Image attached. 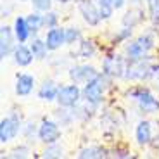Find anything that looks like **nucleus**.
<instances>
[{"label": "nucleus", "mask_w": 159, "mask_h": 159, "mask_svg": "<svg viewBox=\"0 0 159 159\" xmlns=\"http://www.w3.org/2000/svg\"><path fill=\"white\" fill-rule=\"evenodd\" d=\"M21 128H23V123H21V118L17 114L12 112V114L5 116L0 121V142L2 143L12 142L21 133Z\"/></svg>", "instance_id": "7"}, {"label": "nucleus", "mask_w": 159, "mask_h": 159, "mask_svg": "<svg viewBox=\"0 0 159 159\" xmlns=\"http://www.w3.org/2000/svg\"><path fill=\"white\" fill-rule=\"evenodd\" d=\"M26 21H28V26H30V30H31L33 36H36L45 28L43 12H40V11H33L31 14H28V16H26Z\"/></svg>", "instance_id": "21"}, {"label": "nucleus", "mask_w": 159, "mask_h": 159, "mask_svg": "<svg viewBox=\"0 0 159 159\" xmlns=\"http://www.w3.org/2000/svg\"><path fill=\"white\" fill-rule=\"evenodd\" d=\"M147 11H149L152 23L157 24L159 23V0H147Z\"/></svg>", "instance_id": "30"}, {"label": "nucleus", "mask_w": 159, "mask_h": 159, "mask_svg": "<svg viewBox=\"0 0 159 159\" xmlns=\"http://www.w3.org/2000/svg\"><path fill=\"white\" fill-rule=\"evenodd\" d=\"M131 35H133L131 28H126V26H123V28L118 31V35H114V43H123V42H126V40L131 38Z\"/></svg>", "instance_id": "32"}, {"label": "nucleus", "mask_w": 159, "mask_h": 159, "mask_svg": "<svg viewBox=\"0 0 159 159\" xmlns=\"http://www.w3.org/2000/svg\"><path fill=\"white\" fill-rule=\"evenodd\" d=\"M35 87H36V80L33 75H30V73H19L16 76V87H14V90H16L17 97L31 95Z\"/></svg>", "instance_id": "12"}, {"label": "nucleus", "mask_w": 159, "mask_h": 159, "mask_svg": "<svg viewBox=\"0 0 159 159\" xmlns=\"http://www.w3.org/2000/svg\"><path fill=\"white\" fill-rule=\"evenodd\" d=\"M19 2H31V0H19Z\"/></svg>", "instance_id": "37"}, {"label": "nucleus", "mask_w": 159, "mask_h": 159, "mask_svg": "<svg viewBox=\"0 0 159 159\" xmlns=\"http://www.w3.org/2000/svg\"><path fill=\"white\" fill-rule=\"evenodd\" d=\"M109 151L102 145H87L78 152L80 159H100V157H107Z\"/></svg>", "instance_id": "19"}, {"label": "nucleus", "mask_w": 159, "mask_h": 159, "mask_svg": "<svg viewBox=\"0 0 159 159\" xmlns=\"http://www.w3.org/2000/svg\"><path fill=\"white\" fill-rule=\"evenodd\" d=\"M154 64L151 56L140 57V59H130L126 66L123 80L125 81H143V80L154 78Z\"/></svg>", "instance_id": "2"}, {"label": "nucleus", "mask_w": 159, "mask_h": 159, "mask_svg": "<svg viewBox=\"0 0 159 159\" xmlns=\"http://www.w3.org/2000/svg\"><path fill=\"white\" fill-rule=\"evenodd\" d=\"M21 135H23L26 140H31L33 137H38V125L33 123V121L24 123L23 128H21Z\"/></svg>", "instance_id": "27"}, {"label": "nucleus", "mask_w": 159, "mask_h": 159, "mask_svg": "<svg viewBox=\"0 0 159 159\" xmlns=\"http://www.w3.org/2000/svg\"><path fill=\"white\" fill-rule=\"evenodd\" d=\"M143 21V9L142 7H133L128 12H125V16L121 17V26H126V28H135Z\"/></svg>", "instance_id": "18"}, {"label": "nucleus", "mask_w": 159, "mask_h": 159, "mask_svg": "<svg viewBox=\"0 0 159 159\" xmlns=\"http://www.w3.org/2000/svg\"><path fill=\"white\" fill-rule=\"evenodd\" d=\"M66 31V45H75V43H80L83 35H81V30L76 28V26H69V28H64Z\"/></svg>", "instance_id": "25"}, {"label": "nucleus", "mask_w": 159, "mask_h": 159, "mask_svg": "<svg viewBox=\"0 0 159 159\" xmlns=\"http://www.w3.org/2000/svg\"><path fill=\"white\" fill-rule=\"evenodd\" d=\"M76 7H78V12L81 19L92 26V28H95L99 26L102 17H100V12H99V5H97L95 0H76Z\"/></svg>", "instance_id": "9"}, {"label": "nucleus", "mask_w": 159, "mask_h": 159, "mask_svg": "<svg viewBox=\"0 0 159 159\" xmlns=\"http://www.w3.org/2000/svg\"><path fill=\"white\" fill-rule=\"evenodd\" d=\"M62 156H64V147L61 145L59 142L47 143V147H45V149H43V152H42V157H45V159L62 157Z\"/></svg>", "instance_id": "24"}, {"label": "nucleus", "mask_w": 159, "mask_h": 159, "mask_svg": "<svg viewBox=\"0 0 159 159\" xmlns=\"http://www.w3.org/2000/svg\"><path fill=\"white\" fill-rule=\"evenodd\" d=\"M97 5H99V12H100V17H102V21H107L112 17V14H114V9L111 7L109 4H106V2H102V0H95Z\"/></svg>", "instance_id": "29"}, {"label": "nucleus", "mask_w": 159, "mask_h": 159, "mask_svg": "<svg viewBox=\"0 0 159 159\" xmlns=\"http://www.w3.org/2000/svg\"><path fill=\"white\" fill-rule=\"evenodd\" d=\"M61 135H62V130H61V125L57 123L56 119H47L43 118L38 125V137L36 139L42 143H54L59 142Z\"/></svg>", "instance_id": "8"}, {"label": "nucleus", "mask_w": 159, "mask_h": 159, "mask_svg": "<svg viewBox=\"0 0 159 159\" xmlns=\"http://www.w3.org/2000/svg\"><path fill=\"white\" fill-rule=\"evenodd\" d=\"M45 42H47V47L50 52L59 50L62 45H66V31L61 26H56V28H50L45 35Z\"/></svg>", "instance_id": "14"}, {"label": "nucleus", "mask_w": 159, "mask_h": 159, "mask_svg": "<svg viewBox=\"0 0 159 159\" xmlns=\"http://www.w3.org/2000/svg\"><path fill=\"white\" fill-rule=\"evenodd\" d=\"M56 0H31L30 4L33 5L35 11H40V12H47L52 9V4H54Z\"/></svg>", "instance_id": "31"}, {"label": "nucleus", "mask_w": 159, "mask_h": 159, "mask_svg": "<svg viewBox=\"0 0 159 159\" xmlns=\"http://www.w3.org/2000/svg\"><path fill=\"white\" fill-rule=\"evenodd\" d=\"M83 100V92L81 88L78 87V83H69V85H62L59 88V93H57V106L61 107H68V109H73L75 106H78L80 102Z\"/></svg>", "instance_id": "6"}, {"label": "nucleus", "mask_w": 159, "mask_h": 159, "mask_svg": "<svg viewBox=\"0 0 159 159\" xmlns=\"http://www.w3.org/2000/svg\"><path fill=\"white\" fill-rule=\"evenodd\" d=\"M43 19H45V28L47 30L59 26V14H57L56 11H52V9L47 12H43Z\"/></svg>", "instance_id": "28"}, {"label": "nucleus", "mask_w": 159, "mask_h": 159, "mask_svg": "<svg viewBox=\"0 0 159 159\" xmlns=\"http://www.w3.org/2000/svg\"><path fill=\"white\" fill-rule=\"evenodd\" d=\"M12 59H14V64L19 66V68H28L31 66L33 61H35V56L31 52V47L24 43H17L14 52H12Z\"/></svg>", "instance_id": "13"}, {"label": "nucleus", "mask_w": 159, "mask_h": 159, "mask_svg": "<svg viewBox=\"0 0 159 159\" xmlns=\"http://www.w3.org/2000/svg\"><path fill=\"white\" fill-rule=\"evenodd\" d=\"M30 154H31L30 147L28 145H24V143H21V145H16L14 149H11L7 156L12 157V159H24V157H30Z\"/></svg>", "instance_id": "26"}, {"label": "nucleus", "mask_w": 159, "mask_h": 159, "mask_svg": "<svg viewBox=\"0 0 159 159\" xmlns=\"http://www.w3.org/2000/svg\"><path fill=\"white\" fill-rule=\"evenodd\" d=\"M156 90L159 92V81H157V83H156Z\"/></svg>", "instance_id": "36"}, {"label": "nucleus", "mask_w": 159, "mask_h": 159, "mask_svg": "<svg viewBox=\"0 0 159 159\" xmlns=\"http://www.w3.org/2000/svg\"><path fill=\"white\" fill-rule=\"evenodd\" d=\"M135 140L139 145H147L152 142V123L147 119H140L135 126Z\"/></svg>", "instance_id": "16"}, {"label": "nucleus", "mask_w": 159, "mask_h": 159, "mask_svg": "<svg viewBox=\"0 0 159 159\" xmlns=\"http://www.w3.org/2000/svg\"><path fill=\"white\" fill-rule=\"evenodd\" d=\"M102 2H106V4H109L114 11H121V9L126 5V0H102Z\"/></svg>", "instance_id": "33"}, {"label": "nucleus", "mask_w": 159, "mask_h": 159, "mask_svg": "<svg viewBox=\"0 0 159 159\" xmlns=\"http://www.w3.org/2000/svg\"><path fill=\"white\" fill-rule=\"evenodd\" d=\"M57 4H61V5H66L68 2H71V0H56Z\"/></svg>", "instance_id": "35"}, {"label": "nucleus", "mask_w": 159, "mask_h": 159, "mask_svg": "<svg viewBox=\"0 0 159 159\" xmlns=\"http://www.w3.org/2000/svg\"><path fill=\"white\" fill-rule=\"evenodd\" d=\"M30 47H31V52H33V56H35V59H38V61H43L48 56V52H50L47 47L45 38H40L38 35L30 40Z\"/></svg>", "instance_id": "20"}, {"label": "nucleus", "mask_w": 159, "mask_h": 159, "mask_svg": "<svg viewBox=\"0 0 159 159\" xmlns=\"http://www.w3.org/2000/svg\"><path fill=\"white\" fill-rule=\"evenodd\" d=\"M114 154L112 156H116V157H130V151L128 149H114Z\"/></svg>", "instance_id": "34"}, {"label": "nucleus", "mask_w": 159, "mask_h": 159, "mask_svg": "<svg viewBox=\"0 0 159 159\" xmlns=\"http://www.w3.org/2000/svg\"><path fill=\"white\" fill-rule=\"evenodd\" d=\"M128 57L119 56V54H107L102 59V73L107 75L109 78H121L123 80L128 66Z\"/></svg>", "instance_id": "5"}, {"label": "nucleus", "mask_w": 159, "mask_h": 159, "mask_svg": "<svg viewBox=\"0 0 159 159\" xmlns=\"http://www.w3.org/2000/svg\"><path fill=\"white\" fill-rule=\"evenodd\" d=\"M54 118H56V121L61 125V126H69V125L75 121V114H73V111H69L68 107H61L56 111V114H54Z\"/></svg>", "instance_id": "23"}, {"label": "nucleus", "mask_w": 159, "mask_h": 159, "mask_svg": "<svg viewBox=\"0 0 159 159\" xmlns=\"http://www.w3.org/2000/svg\"><path fill=\"white\" fill-rule=\"evenodd\" d=\"M128 97L137 102V107L143 114H157L159 112V99L152 95L147 87H133L128 90Z\"/></svg>", "instance_id": "3"}, {"label": "nucleus", "mask_w": 159, "mask_h": 159, "mask_svg": "<svg viewBox=\"0 0 159 159\" xmlns=\"http://www.w3.org/2000/svg\"><path fill=\"white\" fill-rule=\"evenodd\" d=\"M95 54H97L95 42H93L92 38H81L80 48H78V56L81 57V59H92Z\"/></svg>", "instance_id": "22"}, {"label": "nucleus", "mask_w": 159, "mask_h": 159, "mask_svg": "<svg viewBox=\"0 0 159 159\" xmlns=\"http://www.w3.org/2000/svg\"><path fill=\"white\" fill-rule=\"evenodd\" d=\"M59 88L61 87L54 81V80H45L38 88V99L43 100V102H54V100L57 99Z\"/></svg>", "instance_id": "17"}, {"label": "nucleus", "mask_w": 159, "mask_h": 159, "mask_svg": "<svg viewBox=\"0 0 159 159\" xmlns=\"http://www.w3.org/2000/svg\"><path fill=\"white\" fill-rule=\"evenodd\" d=\"M97 75H99V71L92 64H75L68 71L69 80H71L73 83H78V85H85L92 78H95Z\"/></svg>", "instance_id": "10"}, {"label": "nucleus", "mask_w": 159, "mask_h": 159, "mask_svg": "<svg viewBox=\"0 0 159 159\" xmlns=\"http://www.w3.org/2000/svg\"><path fill=\"white\" fill-rule=\"evenodd\" d=\"M12 28H14V33H16V38H17V43H26L28 40L33 38V33L28 26V21L24 16H17L14 19V24H12Z\"/></svg>", "instance_id": "15"}, {"label": "nucleus", "mask_w": 159, "mask_h": 159, "mask_svg": "<svg viewBox=\"0 0 159 159\" xmlns=\"http://www.w3.org/2000/svg\"><path fill=\"white\" fill-rule=\"evenodd\" d=\"M109 85H111V78L107 75H104V73H99L95 78H92L90 81H87L83 85V88H81L83 100L99 107L102 104L104 97H106V92H107Z\"/></svg>", "instance_id": "1"}, {"label": "nucleus", "mask_w": 159, "mask_h": 159, "mask_svg": "<svg viewBox=\"0 0 159 159\" xmlns=\"http://www.w3.org/2000/svg\"><path fill=\"white\" fill-rule=\"evenodd\" d=\"M16 45L17 38L16 33H14V28L2 24V28H0V59H7L9 56H12Z\"/></svg>", "instance_id": "11"}, {"label": "nucleus", "mask_w": 159, "mask_h": 159, "mask_svg": "<svg viewBox=\"0 0 159 159\" xmlns=\"http://www.w3.org/2000/svg\"><path fill=\"white\" fill-rule=\"evenodd\" d=\"M156 47V38L152 33H143V35L137 36L133 42L126 43L125 47V56L128 59H140V57L149 56V52Z\"/></svg>", "instance_id": "4"}]
</instances>
